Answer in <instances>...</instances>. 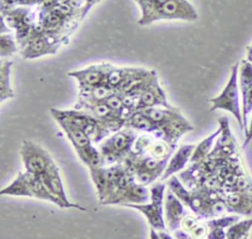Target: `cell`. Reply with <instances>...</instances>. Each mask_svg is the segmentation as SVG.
Returning <instances> with one entry per match:
<instances>
[{"instance_id": "9c48e42d", "label": "cell", "mask_w": 252, "mask_h": 239, "mask_svg": "<svg viewBox=\"0 0 252 239\" xmlns=\"http://www.w3.org/2000/svg\"><path fill=\"white\" fill-rule=\"evenodd\" d=\"M20 155L25 171L36 176H41L55 163L50 153L32 140L22 142Z\"/></svg>"}, {"instance_id": "9a60e30c", "label": "cell", "mask_w": 252, "mask_h": 239, "mask_svg": "<svg viewBox=\"0 0 252 239\" xmlns=\"http://www.w3.org/2000/svg\"><path fill=\"white\" fill-rule=\"evenodd\" d=\"M163 212L166 230L172 233L180 229L183 218L188 214L185 205L168 188L165 191Z\"/></svg>"}, {"instance_id": "484cf974", "label": "cell", "mask_w": 252, "mask_h": 239, "mask_svg": "<svg viewBox=\"0 0 252 239\" xmlns=\"http://www.w3.org/2000/svg\"><path fill=\"white\" fill-rule=\"evenodd\" d=\"M251 138H252V120H251L249 129H247V131H246V141H245V144H246Z\"/></svg>"}, {"instance_id": "277c9868", "label": "cell", "mask_w": 252, "mask_h": 239, "mask_svg": "<svg viewBox=\"0 0 252 239\" xmlns=\"http://www.w3.org/2000/svg\"><path fill=\"white\" fill-rule=\"evenodd\" d=\"M123 163L132 173L135 181L147 187L162 176L168 160H158L146 154L138 155L132 151Z\"/></svg>"}, {"instance_id": "d4e9b609", "label": "cell", "mask_w": 252, "mask_h": 239, "mask_svg": "<svg viewBox=\"0 0 252 239\" xmlns=\"http://www.w3.org/2000/svg\"><path fill=\"white\" fill-rule=\"evenodd\" d=\"M150 239H161L159 236L158 231L155 230L154 228L150 229Z\"/></svg>"}, {"instance_id": "30bf717a", "label": "cell", "mask_w": 252, "mask_h": 239, "mask_svg": "<svg viewBox=\"0 0 252 239\" xmlns=\"http://www.w3.org/2000/svg\"><path fill=\"white\" fill-rule=\"evenodd\" d=\"M61 43L62 39L35 30L22 46L21 55L25 59H34L47 54H55Z\"/></svg>"}, {"instance_id": "ffe728a7", "label": "cell", "mask_w": 252, "mask_h": 239, "mask_svg": "<svg viewBox=\"0 0 252 239\" xmlns=\"http://www.w3.org/2000/svg\"><path fill=\"white\" fill-rule=\"evenodd\" d=\"M0 195L31 198L27 172H19L17 177L10 184L0 191Z\"/></svg>"}, {"instance_id": "8992f818", "label": "cell", "mask_w": 252, "mask_h": 239, "mask_svg": "<svg viewBox=\"0 0 252 239\" xmlns=\"http://www.w3.org/2000/svg\"><path fill=\"white\" fill-rule=\"evenodd\" d=\"M166 185L163 181H157L150 187V203L127 204V207L140 211L147 219L151 228L157 231L166 230L164 221V196Z\"/></svg>"}, {"instance_id": "ba28073f", "label": "cell", "mask_w": 252, "mask_h": 239, "mask_svg": "<svg viewBox=\"0 0 252 239\" xmlns=\"http://www.w3.org/2000/svg\"><path fill=\"white\" fill-rule=\"evenodd\" d=\"M197 19V10L188 0H167L149 17L144 20H138V24L147 26L158 21L179 20L193 22Z\"/></svg>"}, {"instance_id": "5bb4252c", "label": "cell", "mask_w": 252, "mask_h": 239, "mask_svg": "<svg viewBox=\"0 0 252 239\" xmlns=\"http://www.w3.org/2000/svg\"><path fill=\"white\" fill-rule=\"evenodd\" d=\"M193 128V125L184 118L180 110L177 108L172 116L158 126V137L176 146L179 138L186 132L191 131Z\"/></svg>"}, {"instance_id": "7c38bea8", "label": "cell", "mask_w": 252, "mask_h": 239, "mask_svg": "<svg viewBox=\"0 0 252 239\" xmlns=\"http://www.w3.org/2000/svg\"><path fill=\"white\" fill-rule=\"evenodd\" d=\"M44 186L46 187L47 191L50 195L55 199L57 202V206L61 208H76L82 211H86L87 209L80 204L71 202L66 195L64 184L62 178L60 176L59 168L57 167L56 163H54L46 172H44L40 176Z\"/></svg>"}, {"instance_id": "6da1fadb", "label": "cell", "mask_w": 252, "mask_h": 239, "mask_svg": "<svg viewBox=\"0 0 252 239\" xmlns=\"http://www.w3.org/2000/svg\"><path fill=\"white\" fill-rule=\"evenodd\" d=\"M89 169L93 183L96 189L98 200L101 204H105L114 195L135 182L134 176L124 163L97 166Z\"/></svg>"}, {"instance_id": "7402d4cb", "label": "cell", "mask_w": 252, "mask_h": 239, "mask_svg": "<svg viewBox=\"0 0 252 239\" xmlns=\"http://www.w3.org/2000/svg\"><path fill=\"white\" fill-rule=\"evenodd\" d=\"M220 131H221V129L220 127L217 131H215L214 133H212L211 135H209L208 137L203 139L198 145H196L195 149L193 151V154L191 156L190 162L198 163V162L202 161L209 154V152H210V150H211V148L213 146L214 140L220 134Z\"/></svg>"}, {"instance_id": "e0dca14e", "label": "cell", "mask_w": 252, "mask_h": 239, "mask_svg": "<svg viewBox=\"0 0 252 239\" xmlns=\"http://www.w3.org/2000/svg\"><path fill=\"white\" fill-rule=\"evenodd\" d=\"M166 95L158 83V77L140 94L137 99L136 111L153 107H169Z\"/></svg>"}, {"instance_id": "52a82bcc", "label": "cell", "mask_w": 252, "mask_h": 239, "mask_svg": "<svg viewBox=\"0 0 252 239\" xmlns=\"http://www.w3.org/2000/svg\"><path fill=\"white\" fill-rule=\"evenodd\" d=\"M238 73H239V62L235 63L231 67V71H230V75L227 80V83L225 84L220 94L210 100L212 104L210 111L212 112L215 110H224L231 113L237 120L240 127L243 128L244 124L242 122V117H241L240 107H239Z\"/></svg>"}, {"instance_id": "603a6c76", "label": "cell", "mask_w": 252, "mask_h": 239, "mask_svg": "<svg viewBox=\"0 0 252 239\" xmlns=\"http://www.w3.org/2000/svg\"><path fill=\"white\" fill-rule=\"evenodd\" d=\"M17 51V42L15 38L10 34H1L0 37V54L1 57H8Z\"/></svg>"}, {"instance_id": "ac0fdd59", "label": "cell", "mask_w": 252, "mask_h": 239, "mask_svg": "<svg viewBox=\"0 0 252 239\" xmlns=\"http://www.w3.org/2000/svg\"><path fill=\"white\" fill-rule=\"evenodd\" d=\"M194 144H182L175 150V152L171 155L166 165V168L160 177V181H164L169 179L175 173L184 169L186 164L190 161L193 151L195 149Z\"/></svg>"}, {"instance_id": "8fae6325", "label": "cell", "mask_w": 252, "mask_h": 239, "mask_svg": "<svg viewBox=\"0 0 252 239\" xmlns=\"http://www.w3.org/2000/svg\"><path fill=\"white\" fill-rule=\"evenodd\" d=\"M112 67L113 65L110 63L99 62L79 70L70 71L68 75L78 82L80 91H87L107 85V78Z\"/></svg>"}, {"instance_id": "2e32d148", "label": "cell", "mask_w": 252, "mask_h": 239, "mask_svg": "<svg viewBox=\"0 0 252 239\" xmlns=\"http://www.w3.org/2000/svg\"><path fill=\"white\" fill-rule=\"evenodd\" d=\"M150 200V189L136 181L114 195L105 204H141Z\"/></svg>"}, {"instance_id": "4316f807", "label": "cell", "mask_w": 252, "mask_h": 239, "mask_svg": "<svg viewBox=\"0 0 252 239\" xmlns=\"http://www.w3.org/2000/svg\"><path fill=\"white\" fill-rule=\"evenodd\" d=\"M250 63H252V44L247 47V58Z\"/></svg>"}, {"instance_id": "7a4b0ae2", "label": "cell", "mask_w": 252, "mask_h": 239, "mask_svg": "<svg viewBox=\"0 0 252 239\" xmlns=\"http://www.w3.org/2000/svg\"><path fill=\"white\" fill-rule=\"evenodd\" d=\"M138 134L130 127H123L98 143V151L102 158L103 166L123 163L132 153Z\"/></svg>"}, {"instance_id": "cb8c5ba5", "label": "cell", "mask_w": 252, "mask_h": 239, "mask_svg": "<svg viewBox=\"0 0 252 239\" xmlns=\"http://www.w3.org/2000/svg\"><path fill=\"white\" fill-rule=\"evenodd\" d=\"M159 236L161 239H175L173 236L170 235V232H168L167 230H163V231H158Z\"/></svg>"}, {"instance_id": "5b68a950", "label": "cell", "mask_w": 252, "mask_h": 239, "mask_svg": "<svg viewBox=\"0 0 252 239\" xmlns=\"http://www.w3.org/2000/svg\"><path fill=\"white\" fill-rule=\"evenodd\" d=\"M50 114L54 120L62 119L79 126L89 135L94 143H99L105 137L111 134V132L102 122L83 110L51 109Z\"/></svg>"}, {"instance_id": "3957f363", "label": "cell", "mask_w": 252, "mask_h": 239, "mask_svg": "<svg viewBox=\"0 0 252 239\" xmlns=\"http://www.w3.org/2000/svg\"><path fill=\"white\" fill-rule=\"evenodd\" d=\"M55 121L64 131L69 141L73 145L78 157L85 165H87L89 168L103 166L98 148L94 147V142L83 129L62 119H55Z\"/></svg>"}, {"instance_id": "d6986e66", "label": "cell", "mask_w": 252, "mask_h": 239, "mask_svg": "<svg viewBox=\"0 0 252 239\" xmlns=\"http://www.w3.org/2000/svg\"><path fill=\"white\" fill-rule=\"evenodd\" d=\"M125 127L144 133H154L158 136V126L141 111H135L125 121Z\"/></svg>"}, {"instance_id": "44dd1931", "label": "cell", "mask_w": 252, "mask_h": 239, "mask_svg": "<svg viewBox=\"0 0 252 239\" xmlns=\"http://www.w3.org/2000/svg\"><path fill=\"white\" fill-rule=\"evenodd\" d=\"M13 62L3 60L1 62L0 69V102L3 103L6 100L14 98L15 94L11 86V70Z\"/></svg>"}, {"instance_id": "4fadbf2b", "label": "cell", "mask_w": 252, "mask_h": 239, "mask_svg": "<svg viewBox=\"0 0 252 239\" xmlns=\"http://www.w3.org/2000/svg\"><path fill=\"white\" fill-rule=\"evenodd\" d=\"M167 188L181 200V202L188 206L198 216L209 215V208H207L205 199L200 194L188 191L181 181L176 176H171L167 181Z\"/></svg>"}]
</instances>
